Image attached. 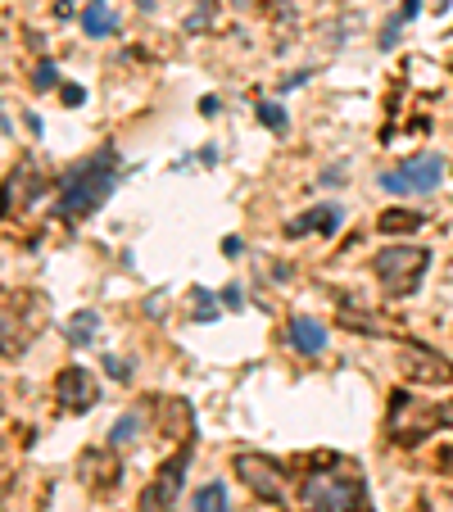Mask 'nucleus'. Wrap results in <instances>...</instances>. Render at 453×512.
Segmentation results:
<instances>
[{
  "label": "nucleus",
  "mask_w": 453,
  "mask_h": 512,
  "mask_svg": "<svg viewBox=\"0 0 453 512\" xmlns=\"http://www.w3.org/2000/svg\"><path fill=\"white\" fill-rule=\"evenodd\" d=\"M299 508L304 512H372V499H367L363 476L349 463H336V467H322V472L304 476Z\"/></svg>",
  "instance_id": "obj_2"
},
{
  "label": "nucleus",
  "mask_w": 453,
  "mask_h": 512,
  "mask_svg": "<svg viewBox=\"0 0 453 512\" xmlns=\"http://www.w3.org/2000/svg\"><path fill=\"white\" fill-rule=\"evenodd\" d=\"M444 177V159L440 155H413L399 168L381 173V191L390 195H431Z\"/></svg>",
  "instance_id": "obj_6"
},
{
  "label": "nucleus",
  "mask_w": 453,
  "mask_h": 512,
  "mask_svg": "<svg viewBox=\"0 0 453 512\" xmlns=\"http://www.w3.org/2000/svg\"><path fill=\"white\" fill-rule=\"evenodd\" d=\"M141 413H123L114 426H109V449H132L136 445V435H141Z\"/></svg>",
  "instance_id": "obj_16"
},
{
  "label": "nucleus",
  "mask_w": 453,
  "mask_h": 512,
  "mask_svg": "<svg viewBox=\"0 0 453 512\" xmlns=\"http://www.w3.org/2000/svg\"><path fill=\"white\" fill-rule=\"evenodd\" d=\"M191 295H195V322H213V318H218V304H213L209 290H191Z\"/></svg>",
  "instance_id": "obj_19"
},
{
  "label": "nucleus",
  "mask_w": 453,
  "mask_h": 512,
  "mask_svg": "<svg viewBox=\"0 0 453 512\" xmlns=\"http://www.w3.org/2000/svg\"><path fill=\"white\" fill-rule=\"evenodd\" d=\"M32 87H37V91L55 87V64H50V59H41V64H37V78H32Z\"/></svg>",
  "instance_id": "obj_21"
},
{
  "label": "nucleus",
  "mask_w": 453,
  "mask_h": 512,
  "mask_svg": "<svg viewBox=\"0 0 453 512\" xmlns=\"http://www.w3.org/2000/svg\"><path fill=\"white\" fill-rule=\"evenodd\" d=\"M186 467H191V449L168 458V463L155 472V481L141 490V512H177L182 485H186Z\"/></svg>",
  "instance_id": "obj_7"
},
{
  "label": "nucleus",
  "mask_w": 453,
  "mask_h": 512,
  "mask_svg": "<svg viewBox=\"0 0 453 512\" xmlns=\"http://www.w3.org/2000/svg\"><path fill=\"white\" fill-rule=\"evenodd\" d=\"M259 118H263V127H272V132H286V114H281L272 100L268 105H259Z\"/></svg>",
  "instance_id": "obj_20"
},
{
  "label": "nucleus",
  "mask_w": 453,
  "mask_h": 512,
  "mask_svg": "<svg viewBox=\"0 0 453 512\" xmlns=\"http://www.w3.org/2000/svg\"><path fill=\"white\" fill-rule=\"evenodd\" d=\"M82 28H87V37H105V32H114V10H109L105 0L87 5V14H82Z\"/></svg>",
  "instance_id": "obj_17"
},
{
  "label": "nucleus",
  "mask_w": 453,
  "mask_h": 512,
  "mask_svg": "<svg viewBox=\"0 0 453 512\" xmlns=\"http://www.w3.org/2000/svg\"><path fill=\"white\" fill-rule=\"evenodd\" d=\"M426 268H431V254L417 250V245H386V250L372 259L376 281H381L386 295H395V300H408V295L422 286Z\"/></svg>",
  "instance_id": "obj_4"
},
{
  "label": "nucleus",
  "mask_w": 453,
  "mask_h": 512,
  "mask_svg": "<svg viewBox=\"0 0 453 512\" xmlns=\"http://www.w3.org/2000/svg\"><path fill=\"white\" fill-rule=\"evenodd\" d=\"M422 223H426V218H422V213H413V209H386L376 227H381L386 236H404V232H417Z\"/></svg>",
  "instance_id": "obj_15"
},
{
  "label": "nucleus",
  "mask_w": 453,
  "mask_h": 512,
  "mask_svg": "<svg viewBox=\"0 0 453 512\" xmlns=\"http://www.w3.org/2000/svg\"><path fill=\"white\" fill-rule=\"evenodd\" d=\"M55 395H59V404H64L68 413H91V408L100 404V386H96V377H91L87 368H78V363L59 372Z\"/></svg>",
  "instance_id": "obj_11"
},
{
  "label": "nucleus",
  "mask_w": 453,
  "mask_h": 512,
  "mask_svg": "<svg viewBox=\"0 0 453 512\" xmlns=\"http://www.w3.org/2000/svg\"><path fill=\"white\" fill-rule=\"evenodd\" d=\"M195 512H232L227 508V490H222L218 481L200 485V490H195Z\"/></svg>",
  "instance_id": "obj_18"
},
{
  "label": "nucleus",
  "mask_w": 453,
  "mask_h": 512,
  "mask_svg": "<svg viewBox=\"0 0 453 512\" xmlns=\"http://www.w3.org/2000/svg\"><path fill=\"white\" fill-rule=\"evenodd\" d=\"M340 204H318V209H309L304 218H295V223L286 227V236H309V232H322V236H331L340 227Z\"/></svg>",
  "instance_id": "obj_13"
},
{
  "label": "nucleus",
  "mask_w": 453,
  "mask_h": 512,
  "mask_svg": "<svg viewBox=\"0 0 453 512\" xmlns=\"http://www.w3.org/2000/svg\"><path fill=\"white\" fill-rule=\"evenodd\" d=\"M435 426H453V408L422 404V399L399 395L395 390V399H390V422H386V431H390L395 445H422Z\"/></svg>",
  "instance_id": "obj_5"
},
{
  "label": "nucleus",
  "mask_w": 453,
  "mask_h": 512,
  "mask_svg": "<svg viewBox=\"0 0 453 512\" xmlns=\"http://www.w3.org/2000/svg\"><path fill=\"white\" fill-rule=\"evenodd\" d=\"M96 331H100V313L96 309H82V313H73L68 318V345L73 349H87V345H96Z\"/></svg>",
  "instance_id": "obj_14"
},
{
  "label": "nucleus",
  "mask_w": 453,
  "mask_h": 512,
  "mask_svg": "<svg viewBox=\"0 0 453 512\" xmlns=\"http://www.w3.org/2000/svg\"><path fill=\"white\" fill-rule=\"evenodd\" d=\"M46 304L37 290H0V358H19L41 336Z\"/></svg>",
  "instance_id": "obj_3"
},
{
  "label": "nucleus",
  "mask_w": 453,
  "mask_h": 512,
  "mask_svg": "<svg viewBox=\"0 0 453 512\" xmlns=\"http://www.w3.org/2000/svg\"><path fill=\"white\" fill-rule=\"evenodd\" d=\"M41 186H46V177H41V164H37L32 155H23L19 164L10 168L5 186H0V213H5V218L23 213V209H28V204L41 195Z\"/></svg>",
  "instance_id": "obj_9"
},
{
  "label": "nucleus",
  "mask_w": 453,
  "mask_h": 512,
  "mask_svg": "<svg viewBox=\"0 0 453 512\" xmlns=\"http://www.w3.org/2000/svg\"><path fill=\"white\" fill-rule=\"evenodd\" d=\"M236 476H241L254 490V499H263V503H286V494H290L286 472H281V463L268 454H236Z\"/></svg>",
  "instance_id": "obj_8"
},
{
  "label": "nucleus",
  "mask_w": 453,
  "mask_h": 512,
  "mask_svg": "<svg viewBox=\"0 0 453 512\" xmlns=\"http://www.w3.org/2000/svg\"><path fill=\"white\" fill-rule=\"evenodd\" d=\"M399 372H404L408 381H422V386H449L453 381V368L444 363L435 349H426V345H399Z\"/></svg>",
  "instance_id": "obj_10"
},
{
  "label": "nucleus",
  "mask_w": 453,
  "mask_h": 512,
  "mask_svg": "<svg viewBox=\"0 0 453 512\" xmlns=\"http://www.w3.org/2000/svg\"><path fill=\"white\" fill-rule=\"evenodd\" d=\"M114 182H118V150L114 145L78 159V164L68 168L64 182H59V200H55L59 223H82V218H91V213L114 195Z\"/></svg>",
  "instance_id": "obj_1"
},
{
  "label": "nucleus",
  "mask_w": 453,
  "mask_h": 512,
  "mask_svg": "<svg viewBox=\"0 0 453 512\" xmlns=\"http://www.w3.org/2000/svg\"><path fill=\"white\" fill-rule=\"evenodd\" d=\"M222 304H227V309H241V304H245L241 286H227V290H222Z\"/></svg>",
  "instance_id": "obj_22"
},
{
  "label": "nucleus",
  "mask_w": 453,
  "mask_h": 512,
  "mask_svg": "<svg viewBox=\"0 0 453 512\" xmlns=\"http://www.w3.org/2000/svg\"><path fill=\"white\" fill-rule=\"evenodd\" d=\"M440 472H444V476H453V445L440 454Z\"/></svg>",
  "instance_id": "obj_23"
},
{
  "label": "nucleus",
  "mask_w": 453,
  "mask_h": 512,
  "mask_svg": "<svg viewBox=\"0 0 453 512\" xmlns=\"http://www.w3.org/2000/svg\"><path fill=\"white\" fill-rule=\"evenodd\" d=\"M286 340L295 354H322L327 349V327H322L318 318H304V313H295V318L286 322Z\"/></svg>",
  "instance_id": "obj_12"
},
{
  "label": "nucleus",
  "mask_w": 453,
  "mask_h": 512,
  "mask_svg": "<svg viewBox=\"0 0 453 512\" xmlns=\"http://www.w3.org/2000/svg\"><path fill=\"white\" fill-rule=\"evenodd\" d=\"M64 100H68V105H82L87 96H82V87H64Z\"/></svg>",
  "instance_id": "obj_24"
}]
</instances>
